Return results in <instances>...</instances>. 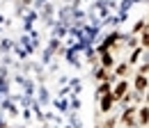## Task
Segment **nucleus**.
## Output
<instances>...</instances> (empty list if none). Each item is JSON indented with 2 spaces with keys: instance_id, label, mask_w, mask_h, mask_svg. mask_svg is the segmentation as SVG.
<instances>
[{
  "instance_id": "1",
  "label": "nucleus",
  "mask_w": 149,
  "mask_h": 128,
  "mask_svg": "<svg viewBox=\"0 0 149 128\" xmlns=\"http://www.w3.org/2000/svg\"><path fill=\"white\" fill-rule=\"evenodd\" d=\"M115 101H117V96H115V94L103 96V101H101V110H103V112H108V110L112 108V103H115Z\"/></svg>"
},
{
  "instance_id": "2",
  "label": "nucleus",
  "mask_w": 149,
  "mask_h": 128,
  "mask_svg": "<svg viewBox=\"0 0 149 128\" xmlns=\"http://www.w3.org/2000/svg\"><path fill=\"white\" fill-rule=\"evenodd\" d=\"M126 89H129V82H124V80H122V82H117V87H115V91H112V94H115L117 98H122V96L126 94Z\"/></svg>"
},
{
  "instance_id": "3",
  "label": "nucleus",
  "mask_w": 149,
  "mask_h": 128,
  "mask_svg": "<svg viewBox=\"0 0 149 128\" xmlns=\"http://www.w3.org/2000/svg\"><path fill=\"white\" fill-rule=\"evenodd\" d=\"M135 89L138 91L147 89V78H145V75H138V78H135Z\"/></svg>"
},
{
  "instance_id": "4",
  "label": "nucleus",
  "mask_w": 149,
  "mask_h": 128,
  "mask_svg": "<svg viewBox=\"0 0 149 128\" xmlns=\"http://www.w3.org/2000/svg\"><path fill=\"white\" fill-rule=\"evenodd\" d=\"M133 114H135V110H133V108H129L126 112H124V117H122V119H124V124H126V126H133Z\"/></svg>"
},
{
  "instance_id": "5",
  "label": "nucleus",
  "mask_w": 149,
  "mask_h": 128,
  "mask_svg": "<svg viewBox=\"0 0 149 128\" xmlns=\"http://www.w3.org/2000/svg\"><path fill=\"white\" fill-rule=\"evenodd\" d=\"M138 117H140V124H149V108H142L138 112Z\"/></svg>"
},
{
  "instance_id": "6",
  "label": "nucleus",
  "mask_w": 149,
  "mask_h": 128,
  "mask_svg": "<svg viewBox=\"0 0 149 128\" xmlns=\"http://www.w3.org/2000/svg\"><path fill=\"white\" fill-rule=\"evenodd\" d=\"M108 91H110V82H103L99 87V94H103V96H108Z\"/></svg>"
},
{
  "instance_id": "7",
  "label": "nucleus",
  "mask_w": 149,
  "mask_h": 128,
  "mask_svg": "<svg viewBox=\"0 0 149 128\" xmlns=\"http://www.w3.org/2000/svg\"><path fill=\"white\" fill-rule=\"evenodd\" d=\"M103 66H112V57H110L108 53L103 55Z\"/></svg>"
},
{
  "instance_id": "8",
  "label": "nucleus",
  "mask_w": 149,
  "mask_h": 128,
  "mask_svg": "<svg viewBox=\"0 0 149 128\" xmlns=\"http://www.w3.org/2000/svg\"><path fill=\"white\" fill-rule=\"evenodd\" d=\"M142 46H149V28H145V37H142Z\"/></svg>"
},
{
  "instance_id": "9",
  "label": "nucleus",
  "mask_w": 149,
  "mask_h": 128,
  "mask_svg": "<svg viewBox=\"0 0 149 128\" xmlns=\"http://www.w3.org/2000/svg\"><path fill=\"white\" fill-rule=\"evenodd\" d=\"M142 30H145V23H142V21H140V23H135V28H133V32H142Z\"/></svg>"
},
{
  "instance_id": "10",
  "label": "nucleus",
  "mask_w": 149,
  "mask_h": 128,
  "mask_svg": "<svg viewBox=\"0 0 149 128\" xmlns=\"http://www.w3.org/2000/svg\"><path fill=\"white\" fill-rule=\"evenodd\" d=\"M126 71H129V66H126V64H122V66H117V73H119V75H124Z\"/></svg>"
},
{
  "instance_id": "11",
  "label": "nucleus",
  "mask_w": 149,
  "mask_h": 128,
  "mask_svg": "<svg viewBox=\"0 0 149 128\" xmlns=\"http://www.w3.org/2000/svg\"><path fill=\"white\" fill-rule=\"evenodd\" d=\"M145 73H149V64H145V66H140V75H145Z\"/></svg>"
},
{
  "instance_id": "12",
  "label": "nucleus",
  "mask_w": 149,
  "mask_h": 128,
  "mask_svg": "<svg viewBox=\"0 0 149 128\" xmlns=\"http://www.w3.org/2000/svg\"><path fill=\"white\" fill-rule=\"evenodd\" d=\"M147 103H149V91H147Z\"/></svg>"
}]
</instances>
